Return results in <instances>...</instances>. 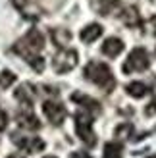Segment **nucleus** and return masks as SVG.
<instances>
[{
    "label": "nucleus",
    "instance_id": "1",
    "mask_svg": "<svg viewBox=\"0 0 156 158\" xmlns=\"http://www.w3.org/2000/svg\"><path fill=\"white\" fill-rule=\"evenodd\" d=\"M43 46H44V37H43V33L39 29H29V33L14 46V52H18L19 56H23V58L29 62L33 56H37V54L43 50Z\"/></svg>",
    "mask_w": 156,
    "mask_h": 158
},
{
    "label": "nucleus",
    "instance_id": "2",
    "mask_svg": "<svg viewBox=\"0 0 156 158\" xmlns=\"http://www.w3.org/2000/svg\"><path fill=\"white\" fill-rule=\"evenodd\" d=\"M85 77H87L89 81L96 83L98 87L106 89V91H112L114 85H116L110 68L106 64H102V62H96V60H92V62H89V64L85 66Z\"/></svg>",
    "mask_w": 156,
    "mask_h": 158
},
{
    "label": "nucleus",
    "instance_id": "3",
    "mask_svg": "<svg viewBox=\"0 0 156 158\" xmlns=\"http://www.w3.org/2000/svg\"><path fill=\"white\" fill-rule=\"evenodd\" d=\"M75 131H77V137L87 147H95L96 145V137L92 133V118L87 110H79L75 114Z\"/></svg>",
    "mask_w": 156,
    "mask_h": 158
},
{
    "label": "nucleus",
    "instance_id": "4",
    "mask_svg": "<svg viewBox=\"0 0 156 158\" xmlns=\"http://www.w3.org/2000/svg\"><path fill=\"white\" fill-rule=\"evenodd\" d=\"M150 60H149V52H146L143 46H137V48L131 50L129 58L125 62V66H123V72L125 73H131V72H145L146 68H149Z\"/></svg>",
    "mask_w": 156,
    "mask_h": 158
},
{
    "label": "nucleus",
    "instance_id": "5",
    "mask_svg": "<svg viewBox=\"0 0 156 158\" xmlns=\"http://www.w3.org/2000/svg\"><path fill=\"white\" fill-rule=\"evenodd\" d=\"M77 52L75 50H69V48H62L52 60V66H54V72L56 73H68L77 66Z\"/></svg>",
    "mask_w": 156,
    "mask_h": 158
},
{
    "label": "nucleus",
    "instance_id": "6",
    "mask_svg": "<svg viewBox=\"0 0 156 158\" xmlns=\"http://www.w3.org/2000/svg\"><path fill=\"white\" fill-rule=\"evenodd\" d=\"M43 112L50 120V123H54V125H60L62 122L66 120V116H68L66 108L62 106L60 102H54V100H46L44 102V104H43Z\"/></svg>",
    "mask_w": 156,
    "mask_h": 158
},
{
    "label": "nucleus",
    "instance_id": "7",
    "mask_svg": "<svg viewBox=\"0 0 156 158\" xmlns=\"http://www.w3.org/2000/svg\"><path fill=\"white\" fill-rule=\"evenodd\" d=\"M14 139V143L18 145L21 151H25V152H31V154H35V152H41L43 148H44V141L43 139H39V137H19L18 133L12 137Z\"/></svg>",
    "mask_w": 156,
    "mask_h": 158
},
{
    "label": "nucleus",
    "instance_id": "8",
    "mask_svg": "<svg viewBox=\"0 0 156 158\" xmlns=\"http://www.w3.org/2000/svg\"><path fill=\"white\" fill-rule=\"evenodd\" d=\"M15 120H18V125H19V127H23V129L35 131V129L41 127V122L37 120V116L31 112V110H23V112H19Z\"/></svg>",
    "mask_w": 156,
    "mask_h": 158
},
{
    "label": "nucleus",
    "instance_id": "9",
    "mask_svg": "<svg viewBox=\"0 0 156 158\" xmlns=\"http://www.w3.org/2000/svg\"><path fill=\"white\" fill-rule=\"evenodd\" d=\"M123 52V41L118 37H110V39H106L104 44H102V54L108 58H116L118 54Z\"/></svg>",
    "mask_w": 156,
    "mask_h": 158
},
{
    "label": "nucleus",
    "instance_id": "10",
    "mask_svg": "<svg viewBox=\"0 0 156 158\" xmlns=\"http://www.w3.org/2000/svg\"><path fill=\"white\" fill-rule=\"evenodd\" d=\"M120 21L121 23H125L127 27H139L141 25V18H139V12H137V8L135 6H125L121 10V14H120Z\"/></svg>",
    "mask_w": 156,
    "mask_h": 158
},
{
    "label": "nucleus",
    "instance_id": "11",
    "mask_svg": "<svg viewBox=\"0 0 156 158\" xmlns=\"http://www.w3.org/2000/svg\"><path fill=\"white\" fill-rule=\"evenodd\" d=\"M72 100H73V102H79L85 110H91L92 114H98V112H100V104H98L96 100H92L91 97H87V94L73 93V94H72Z\"/></svg>",
    "mask_w": 156,
    "mask_h": 158
},
{
    "label": "nucleus",
    "instance_id": "12",
    "mask_svg": "<svg viewBox=\"0 0 156 158\" xmlns=\"http://www.w3.org/2000/svg\"><path fill=\"white\" fill-rule=\"evenodd\" d=\"M35 97H37V93L33 89V85H29V83H23L21 87H18V91H15V98L21 100L25 106H29L31 102L35 100Z\"/></svg>",
    "mask_w": 156,
    "mask_h": 158
},
{
    "label": "nucleus",
    "instance_id": "13",
    "mask_svg": "<svg viewBox=\"0 0 156 158\" xmlns=\"http://www.w3.org/2000/svg\"><path fill=\"white\" fill-rule=\"evenodd\" d=\"M102 25H98V23H91V25H87L85 29H81V41L83 43H92V41H96V39L102 35Z\"/></svg>",
    "mask_w": 156,
    "mask_h": 158
},
{
    "label": "nucleus",
    "instance_id": "14",
    "mask_svg": "<svg viewBox=\"0 0 156 158\" xmlns=\"http://www.w3.org/2000/svg\"><path fill=\"white\" fill-rule=\"evenodd\" d=\"M50 37H52L54 44L60 46V48H66V46L69 44V41H72V33H69L68 29H62V27L52 29L50 31Z\"/></svg>",
    "mask_w": 156,
    "mask_h": 158
},
{
    "label": "nucleus",
    "instance_id": "15",
    "mask_svg": "<svg viewBox=\"0 0 156 158\" xmlns=\"http://www.w3.org/2000/svg\"><path fill=\"white\" fill-rule=\"evenodd\" d=\"M125 89H127V93H129V94H131L133 98H143L145 94H146V91H149V89H146V85H145V83H139V81H133V83H129V85L125 87Z\"/></svg>",
    "mask_w": 156,
    "mask_h": 158
},
{
    "label": "nucleus",
    "instance_id": "16",
    "mask_svg": "<svg viewBox=\"0 0 156 158\" xmlns=\"http://www.w3.org/2000/svg\"><path fill=\"white\" fill-rule=\"evenodd\" d=\"M116 137H118L120 141H127L133 137V125L131 123H121L116 127Z\"/></svg>",
    "mask_w": 156,
    "mask_h": 158
},
{
    "label": "nucleus",
    "instance_id": "17",
    "mask_svg": "<svg viewBox=\"0 0 156 158\" xmlns=\"http://www.w3.org/2000/svg\"><path fill=\"white\" fill-rule=\"evenodd\" d=\"M104 158H121V145L106 143L104 145Z\"/></svg>",
    "mask_w": 156,
    "mask_h": 158
},
{
    "label": "nucleus",
    "instance_id": "18",
    "mask_svg": "<svg viewBox=\"0 0 156 158\" xmlns=\"http://www.w3.org/2000/svg\"><path fill=\"white\" fill-rule=\"evenodd\" d=\"M15 83V75L10 72V69H4V72H0V87L2 89H8L10 85Z\"/></svg>",
    "mask_w": 156,
    "mask_h": 158
},
{
    "label": "nucleus",
    "instance_id": "19",
    "mask_svg": "<svg viewBox=\"0 0 156 158\" xmlns=\"http://www.w3.org/2000/svg\"><path fill=\"white\" fill-rule=\"evenodd\" d=\"M118 4H120V0H100V6H98L100 15H108Z\"/></svg>",
    "mask_w": 156,
    "mask_h": 158
},
{
    "label": "nucleus",
    "instance_id": "20",
    "mask_svg": "<svg viewBox=\"0 0 156 158\" xmlns=\"http://www.w3.org/2000/svg\"><path fill=\"white\" fill-rule=\"evenodd\" d=\"M29 64H31V68H33L35 72H39V73H41L43 69H44V60H43L41 56H39V54H37V56H33V58L29 60Z\"/></svg>",
    "mask_w": 156,
    "mask_h": 158
},
{
    "label": "nucleus",
    "instance_id": "21",
    "mask_svg": "<svg viewBox=\"0 0 156 158\" xmlns=\"http://www.w3.org/2000/svg\"><path fill=\"white\" fill-rule=\"evenodd\" d=\"M145 27H146V31H149L150 35H154V37H156V15H150L149 21L145 23Z\"/></svg>",
    "mask_w": 156,
    "mask_h": 158
},
{
    "label": "nucleus",
    "instance_id": "22",
    "mask_svg": "<svg viewBox=\"0 0 156 158\" xmlns=\"http://www.w3.org/2000/svg\"><path fill=\"white\" fill-rule=\"evenodd\" d=\"M6 125H8V116H6L4 110H0V131H4Z\"/></svg>",
    "mask_w": 156,
    "mask_h": 158
},
{
    "label": "nucleus",
    "instance_id": "23",
    "mask_svg": "<svg viewBox=\"0 0 156 158\" xmlns=\"http://www.w3.org/2000/svg\"><path fill=\"white\" fill-rule=\"evenodd\" d=\"M145 114H146V116H154V114H156V98H154V102H150V104L146 106Z\"/></svg>",
    "mask_w": 156,
    "mask_h": 158
},
{
    "label": "nucleus",
    "instance_id": "24",
    "mask_svg": "<svg viewBox=\"0 0 156 158\" xmlns=\"http://www.w3.org/2000/svg\"><path fill=\"white\" fill-rule=\"evenodd\" d=\"M69 158H91V156L87 152H83V151H75V152L69 154Z\"/></svg>",
    "mask_w": 156,
    "mask_h": 158
},
{
    "label": "nucleus",
    "instance_id": "25",
    "mask_svg": "<svg viewBox=\"0 0 156 158\" xmlns=\"http://www.w3.org/2000/svg\"><path fill=\"white\" fill-rule=\"evenodd\" d=\"M8 158H23V156H19V154H12V156H8Z\"/></svg>",
    "mask_w": 156,
    "mask_h": 158
},
{
    "label": "nucleus",
    "instance_id": "26",
    "mask_svg": "<svg viewBox=\"0 0 156 158\" xmlns=\"http://www.w3.org/2000/svg\"><path fill=\"white\" fill-rule=\"evenodd\" d=\"M44 158H56V156H44Z\"/></svg>",
    "mask_w": 156,
    "mask_h": 158
},
{
    "label": "nucleus",
    "instance_id": "27",
    "mask_svg": "<svg viewBox=\"0 0 156 158\" xmlns=\"http://www.w3.org/2000/svg\"><path fill=\"white\" fill-rule=\"evenodd\" d=\"M14 2H23V0H14Z\"/></svg>",
    "mask_w": 156,
    "mask_h": 158
},
{
    "label": "nucleus",
    "instance_id": "28",
    "mask_svg": "<svg viewBox=\"0 0 156 158\" xmlns=\"http://www.w3.org/2000/svg\"><path fill=\"white\" fill-rule=\"evenodd\" d=\"M149 158H156V156H149Z\"/></svg>",
    "mask_w": 156,
    "mask_h": 158
}]
</instances>
